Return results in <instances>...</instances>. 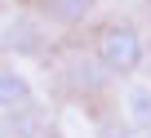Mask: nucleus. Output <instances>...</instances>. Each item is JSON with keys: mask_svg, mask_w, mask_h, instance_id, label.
Wrapping results in <instances>:
<instances>
[{"mask_svg": "<svg viewBox=\"0 0 151 138\" xmlns=\"http://www.w3.org/2000/svg\"><path fill=\"white\" fill-rule=\"evenodd\" d=\"M93 58L111 76H133L147 62V40L129 18H107L93 27Z\"/></svg>", "mask_w": 151, "mask_h": 138, "instance_id": "f257e3e1", "label": "nucleus"}, {"mask_svg": "<svg viewBox=\"0 0 151 138\" xmlns=\"http://www.w3.org/2000/svg\"><path fill=\"white\" fill-rule=\"evenodd\" d=\"M45 22L40 18H14L0 27V49L9 53H45Z\"/></svg>", "mask_w": 151, "mask_h": 138, "instance_id": "f03ea898", "label": "nucleus"}, {"mask_svg": "<svg viewBox=\"0 0 151 138\" xmlns=\"http://www.w3.org/2000/svg\"><path fill=\"white\" fill-rule=\"evenodd\" d=\"M120 116L133 134H147L151 129V80H129L124 94H120Z\"/></svg>", "mask_w": 151, "mask_h": 138, "instance_id": "7ed1b4c3", "label": "nucleus"}, {"mask_svg": "<svg viewBox=\"0 0 151 138\" xmlns=\"http://www.w3.org/2000/svg\"><path fill=\"white\" fill-rule=\"evenodd\" d=\"M36 9L45 22L53 27H80L93 9H98V0H36Z\"/></svg>", "mask_w": 151, "mask_h": 138, "instance_id": "20e7f679", "label": "nucleus"}, {"mask_svg": "<svg viewBox=\"0 0 151 138\" xmlns=\"http://www.w3.org/2000/svg\"><path fill=\"white\" fill-rule=\"evenodd\" d=\"M31 80L18 72V67H0V111H22V107H31Z\"/></svg>", "mask_w": 151, "mask_h": 138, "instance_id": "39448f33", "label": "nucleus"}, {"mask_svg": "<svg viewBox=\"0 0 151 138\" xmlns=\"http://www.w3.org/2000/svg\"><path fill=\"white\" fill-rule=\"evenodd\" d=\"M98 138H138V134H133L129 125H111V120H102V125H98Z\"/></svg>", "mask_w": 151, "mask_h": 138, "instance_id": "423d86ee", "label": "nucleus"}, {"mask_svg": "<svg viewBox=\"0 0 151 138\" xmlns=\"http://www.w3.org/2000/svg\"><path fill=\"white\" fill-rule=\"evenodd\" d=\"M138 138H151V129H147V134H138Z\"/></svg>", "mask_w": 151, "mask_h": 138, "instance_id": "0eeeda50", "label": "nucleus"}]
</instances>
